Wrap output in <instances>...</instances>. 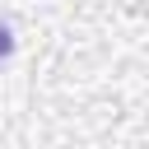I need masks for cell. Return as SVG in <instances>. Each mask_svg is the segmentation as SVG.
<instances>
[{
    "label": "cell",
    "instance_id": "6da1fadb",
    "mask_svg": "<svg viewBox=\"0 0 149 149\" xmlns=\"http://www.w3.org/2000/svg\"><path fill=\"white\" fill-rule=\"evenodd\" d=\"M9 51H14V33H9V28H5V23H0V61H5V56H9Z\"/></svg>",
    "mask_w": 149,
    "mask_h": 149
}]
</instances>
